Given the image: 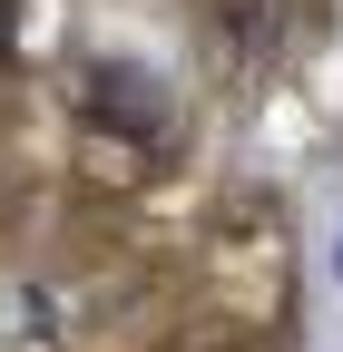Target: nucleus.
I'll return each instance as SVG.
<instances>
[{"label":"nucleus","mask_w":343,"mask_h":352,"mask_svg":"<svg viewBox=\"0 0 343 352\" xmlns=\"http://www.w3.org/2000/svg\"><path fill=\"white\" fill-rule=\"evenodd\" d=\"M333 274H343V245H333Z\"/></svg>","instance_id":"3"},{"label":"nucleus","mask_w":343,"mask_h":352,"mask_svg":"<svg viewBox=\"0 0 343 352\" xmlns=\"http://www.w3.org/2000/svg\"><path fill=\"white\" fill-rule=\"evenodd\" d=\"M79 118L108 127V138H127V147H157L167 127H177V88L147 59H89L79 69Z\"/></svg>","instance_id":"1"},{"label":"nucleus","mask_w":343,"mask_h":352,"mask_svg":"<svg viewBox=\"0 0 343 352\" xmlns=\"http://www.w3.org/2000/svg\"><path fill=\"white\" fill-rule=\"evenodd\" d=\"M10 50H20V0H0V69H10Z\"/></svg>","instance_id":"2"}]
</instances>
